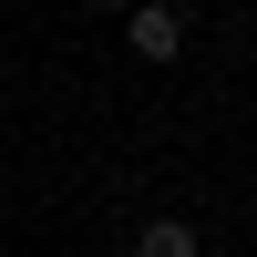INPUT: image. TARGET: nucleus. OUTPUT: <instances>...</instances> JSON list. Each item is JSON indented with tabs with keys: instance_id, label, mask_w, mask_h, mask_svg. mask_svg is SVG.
<instances>
[{
	"instance_id": "1",
	"label": "nucleus",
	"mask_w": 257,
	"mask_h": 257,
	"mask_svg": "<svg viewBox=\"0 0 257 257\" xmlns=\"http://www.w3.org/2000/svg\"><path fill=\"white\" fill-rule=\"evenodd\" d=\"M134 52H144V62H175V52H185V21L165 11V0H134Z\"/></svg>"
},
{
	"instance_id": "2",
	"label": "nucleus",
	"mask_w": 257,
	"mask_h": 257,
	"mask_svg": "<svg viewBox=\"0 0 257 257\" xmlns=\"http://www.w3.org/2000/svg\"><path fill=\"white\" fill-rule=\"evenodd\" d=\"M134 257H196V226H175V216H155V226L134 237Z\"/></svg>"
},
{
	"instance_id": "3",
	"label": "nucleus",
	"mask_w": 257,
	"mask_h": 257,
	"mask_svg": "<svg viewBox=\"0 0 257 257\" xmlns=\"http://www.w3.org/2000/svg\"><path fill=\"white\" fill-rule=\"evenodd\" d=\"M113 11H134V0H113Z\"/></svg>"
}]
</instances>
